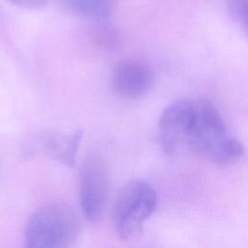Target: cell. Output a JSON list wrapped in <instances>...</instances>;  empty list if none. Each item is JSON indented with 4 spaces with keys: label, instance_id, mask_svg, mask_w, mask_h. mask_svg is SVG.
<instances>
[{
    "label": "cell",
    "instance_id": "6da1fadb",
    "mask_svg": "<svg viewBox=\"0 0 248 248\" xmlns=\"http://www.w3.org/2000/svg\"><path fill=\"white\" fill-rule=\"evenodd\" d=\"M166 126L178 149L186 145L216 165H232L244 155L241 141L229 134L219 110L206 99L170 104L166 111Z\"/></svg>",
    "mask_w": 248,
    "mask_h": 248
},
{
    "label": "cell",
    "instance_id": "7a4b0ae2",
    "mask_svg": "<svg viewBox=\"0 0 248 248\" xmlns=\"http://www.w3.org/2000/svg\"><path fill=\"white\" fill-rule=\"evenodd\" d=\"M79 233V221L68 204L52 202L38 208L25 229L27 248H73Z\"/></svg>",
    "mask_w": 248,
    "mask_h": 248
},
{
    "label": "cell",
    "instance_id": "3957f363",
    "mask_svg": "<svg viewBox=\"0 0 248 248\" xmlns=\"http://www.w3.org/2000/svg\"><path fill=\"white\" fill-rule=\"evenodd\" d=\"M157 194L144 180L133 179L119 191L112 209L115 232L122 239L136 236L157 206Z\"/></svg>",
    "mask_w": 248,
    "mask_h": 248
},
{
    "label": "cell",
    "instance_id": "277c9868",
    "mask_svg": "<svg viewBox=\"0 0 248 248\" xmlns=\"http://www.w3.org/2000/svg\"><path fill=\"white\" fill-rule=\"evenodd\" d=\"M109 193L107 164L100 157L86 159L79 177V199L83 215L90 222H98L105 213Z\"/></svg>",
    "mask_w": 248,
    "mask_h": 248
},
{
    "label": "cell",
    "instance_id": "5b68a950",
    "mask_svg": "<svg viewBox=\"0 0 248 248\" xmlns=\"http://www.w3.org/2000/svg\"><path fill=\"white\" fill-rule=\"evenodd\" d=\"M154 72L142 60L127 59L117 64L112 72V91L121 98L135 100L145 96L153 87Z\"/></svg>",
    "mask_w": 248,
    "mask_h": 248
},
{
    "label": "cell",
    "instance_id": "8992f818",
    "mask_svg": "<svg viewBox=\"0 0 248 248\" xmlns=\"http://www.w3.org/2000/svg\"><path fill=\"white\" fill-rule=\"evenodd\" d=\"M81 139V130L71 133H52L39 140V148L50 158L68 167H74Z\"/></svg>",
    "mask_w": 248,
    "mask_h": 248
},
{
    "label": "cell",
    "instance_id": "52a82bcc",
    "mask_svg": "<svg viewBox=\"0 0 248 248\" xmlns=\"http://www.w3.org/2000/svg\"><path fill=\"white\" fill-rule=\"evenodd\" d=\"M116 0H61L62 4L73 14L94 20L107 19Z\"/></svg>",
    "mask_w": 248,
    "mask_h": 248
},
{
    "label": "cell",
    "instance_id": "ba28073f",
    "mask_svg": "<svg viewBox=\"0 0 248 248\" xmlns=\"http://www.w3.org/2000/svg\"><path fill=\"white\" fill-rule=\"evenodd\" d=\"M228 10L232 18L244 30H247V0H228Z\"/></svg>",
    "mask_w": 248,
    "mask_h": 248
},
{
    "label": "cell",
    "instance_id": "9c48e42d",
    "mask_svg": "<svg viewBox=\"0 0 248 248\" xmlns=\"http://www.w3.org/2000/svg\"><path fill=\"white\" fill-rule=\"evenodd\" d=\"M12 4L27 9H40L44 7L48 0H7Z\"/></svg>",
    "mask_w": 248,
    "mask_h": 248
}]
</instances>
